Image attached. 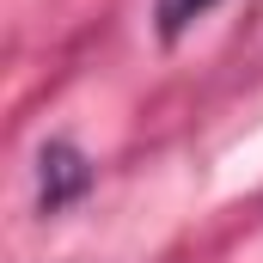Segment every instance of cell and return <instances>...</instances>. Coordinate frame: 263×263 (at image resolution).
Here are the masks:
<instances>
[{
  "mask_svg": "<svg viewBox=\"0 0 263 263\" xmlns=\"http://www.w3.org/2000/svg\"><path fill=\"white\" fill-rule=\"evenodd\" d=\"M86 190H92L86 153H80L73 141H49V147L37 153V208H43V214H62L67 202H80Z\"/></svg>",
  "mask_w": 263,
  "mask_h": 263,
  "instance_id": "obj_1",
  "label": "cell"
},
{
  "mask_svg": "<svg viewBox=\"0 0 263 263\" xmlns=\"http://www.w3.org/2000/svg\"><path fill=\"white\" fill-rule=\"evenodd\" d=\"M208 6H214V0H159V12H153V18H159V37H165V43H172V37H184Z\"/></svg>",
  "mask_w": 263,
  "mask_h": 263,
  "instance_id": "obj_2",
  "label": "cell"
}]
</instances>
